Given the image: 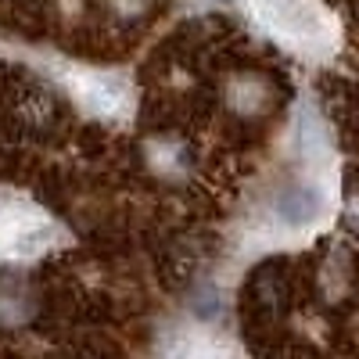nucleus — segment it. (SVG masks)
Returning a JSON list of instances; mask_svg holds the SVG:
<instances>
[{"mask_svg": "<svg viewBox=\"0 0 359 359\" xmlns=\"http://www.w3.org/2000/svg\"><path fill=\"white\" fill-rule=\"evenodd\" d=\"M259 18L291 40H313L320 33V18L309 0H252Z\"/></svg>", "mask_w": 359, "mask_h": 359, "instance_id": "obj_1", "label": "nucleus"}, {"mask_svg": "<svg viewBox=\"0 0 359 359\" xmlns=\"http://www.w3.org/2000/svg\"><path fill=\"white\" fill-rule=\"evenodd\" d=\"M40 241H47V226L40 223L36 212H29L22 205L0 208V252L29 255V252L40 248Z\"/></svg>", "mask_w": 359, "mask_h": 359, "instance_id": "obj_2", "label": "nucleus"}]
</instances>
